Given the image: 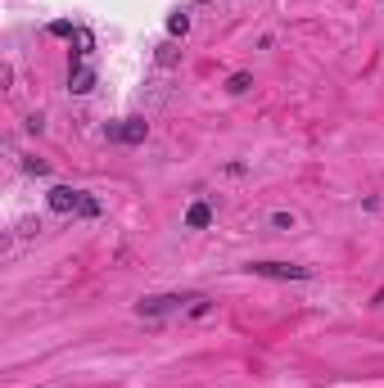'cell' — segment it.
Returning <instances> with one entry per match:
<instances>
[{
    "label": "cell",
    "instance_id": "4",
    "mask_svg": "<svg viewBox=\"0 0 384 388\" xmlns=\"http://www.w3.org/2000/svg\"><path fill=\"white\" fill-rule=\"evenodd\" d=\"M77 208H82V190H73V185L50 190V213H77Z\"/></svg>",
    "mask_w": 384,
    "mask_h": 388
},
{
    "label": "cell",
    "instance_id": "11",
    "mask_svg": "<svg viewBox=\"0 0 384 388\" xmlns=\"http://www.w3.org/2000/svg\"><path fill=\"white\" fill-rule=\"evenodd\" d=\"M73 32H77V27H73L68 19H55V23H50V36H68V41H73Z\"/></svg>",
    "mask_w": 384,
    "mask_h": 388
},
{
    "label": "cell",
    "instance_id": "15",
    "mask_svg": "<svg viewBox=\"0 0 384 388\" xmlns=\"http://www.w3.org/2000/svg\"><path fill=\"white\" fill-rule=\"evenodd\" d=\"M380 5H384V0H380Z\"/></svg>",
    "mask_w": 384,
    "mask_h": 388
},
{
    "label": "cell",
    "instance_id": "12",
    "mask_svg": "<svg viewBox=\"0 0 384 388\" xmlns=\"http://www.w3.org/2000/svg\"><path fill=\"white\" fill-rule=\"evenodd\" d=\"M82 217H99V199H91V194H82V208H77Z\"/></svg>",
    "mask_w": 384,
    "mask_h": 388
},
{
    "label": "cell",
    "instance_id": "14",
    "mask_svg": "<svg viewBox=\"0 0 384 388\" xmlns=\"http://www.w3.org/2000/svg\"><path fill=\"white\" fill-rule=\"evenodd\" d=\"M23 167H27V172H36V176H45V172H50V167H45L41 158H27V162H23Z\"/></svg>",
    "mask_w": 384,
    "mask_h": 388
},
{
    "label": "cell",
    "instance_id": "3",
    "mask_svg": "<svg viewBox=\"0 0 384 388\" xmlns=\"http://www.w3.org/2000/svg\"><path fill=\"white\" fill-rule=\"evenodd\" d=\"M145 136H149L145 118H127L122 127H109V141H122V145H141Z\"/></svg>",
    "mask_w": 384,
    "mask_h": 388
},
{
    "label": "cell",
    "instance_id": "2",
    "mask_svg": "<svg viewBox=\"0 0 384 388\" xmlns=\"http://www.w3.org/2000/svg\"><path fill=\"white\" fill-rule=\"evenodd\" d=\"M181 302H186L181 293H154V298H141L136 312H141V316H167V312H176Z\"/></svg>",
    "mask_w": 384,
    "mask_h": 388
},
{
    "label": "cell",
    "instance_id": "5",
    "mask_svg": "<svg viewBox=\"0 0 384 388\" xmlns=\"http://www.w3.org/2000/svg\"><path fill=\"white\" fill-rule=\"evenodd\" d=\"M213 226V208L208 204H190L186 208V230H208Z\"/></svg>",
    "mask_w": 384,
    "mask_h": 388
},
{
    "label": "cell",
    "instance_id": "13",
    "mask_svg": "<svg viewBox=\"0 0 384 388\" xmlns=\"http://www.w3.org/2000/svg\"><path fill=\"white\" fill-rule=\"evenodd\" d=\"M272 226H280V230H294V213H272Z\"/></svg>",
    "mask_w": 384,
    "mask_h": 388
},
{
    "label": "cell",
    "instance_id": "10",
    "mask_svg": "<svg viewBox=\"0 0 384 388\" xmlns=\"http://www.w3.org/2000/svg\"><path fill=\"white\" fill-rule=\"evenodd\" d=\"M176 59H181V50H176L172 41H163V45H158V64H163V68H172Z\"/></svg>",
    "mask_w": 384,
    "mask_h": 388
},
{
    "label": "cell",
    "instance_id": "9",
    "mask_svg": "<svg viewBox=\"0 0 384 388\" xmlns=\"http://www.w3.org/2000/svg\"><path fill=\"white\" fill-rule=\"evenodd\" d=\"M167 32H172V36H186L190 32V14H172V19H167Z\"/></svg>",
    "mask_w": 384,
    "mask_h": 388
},
{
    "label": "cell",
    "instance_id": "6",
    "mask_svg": "<svg viewBox=\"0 0 384 388\" xmlns=\"http://www.w3.org/2000/svg\"><path fill=\"white\" fill-rule=\"evenodd\" d=\"M68 90H73V95H91V90H95V73H91V68H77V73L68 77Z\"/></svg>",
    "mask_w": 384,
    "mask_h": 388
},
{
    "label": "cell",
    "instance_id": "8",
    "mask_svg": "<svg viewBox=\"0 0 384 388\" xmlns=\"http://www.w3.org/2000/svg\"><path fill=\"white\" fill-rule=\"evenodd\" d=\"M249 86H253V77H249V73H230V82H226V90H230V95H244Z\"/></svg>",
    "mask_w": 384,
    "mask_h": 388
},
{
    "label": "cell",
    "instance_id": "7",
    "mask_svg": "<svg viewBox=\"0 0 384 388\" xmlns=\"http://www.w3.org/2000/svg\"><path fill=\"white\" fill-rule=\"evenodd\" d=\"M73 45H77V59H82V54H91V50H95V36H91V27H77V32H73Z\"/></svg>",
    "mask_w": 384,
    "mask_h": 388
},
{
    "label": "cell",
    "instance_id": "1",
    "mask_svg": "<svg viewBox=\"0 0 384 388\" xmlns=\"http://www.w3.org/2000/svg\"><path fill=\"white\" fill-rule=\"evenodd\" d=\"M249 271L267 280H312V267H289V262H249Z\"/></svg>",
    "mask_w": 384,
    "mask_h": 388
}]
</instances>
